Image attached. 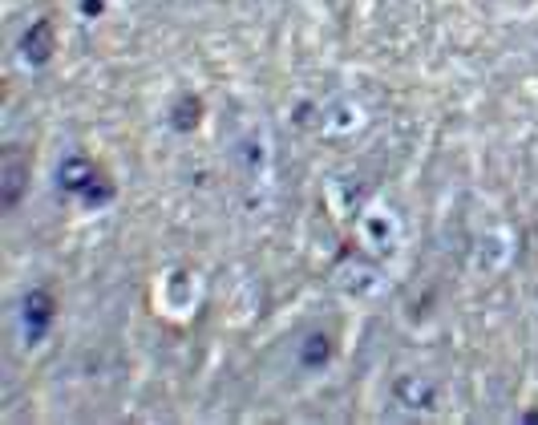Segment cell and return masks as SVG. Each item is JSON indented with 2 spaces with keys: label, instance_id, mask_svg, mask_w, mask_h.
Wrapping results in <instances>:
<instances>
[{
  "label": "cell",
  "instance_id": "52a82bcc",
  "mask_svg": "<svg viewBox=\"0 0 538 425\" xmlns=\"http://www.w3.org/2000/svg\"><path fill=\"white\" fill-rule=\"evenodd\" d=\"M364 236L372 239V247H393L397 223H389L385 215H369V219H364Z\"/></svg>",
  "mask_w": 538,
  "mask_h": 425
},
{
  "label": "cell",
  "instance_id": "6da1fadb",
  "mask_svg": "<svg viewBox=\"0 0 538 425\" xmlns=\"http://www.w3.org/2000/svg\"><path fill=\"white\" fill-rule=\"evenodd\" d=\"M61 187L85 195V203H106V198H98V167L90 159H69L61 167Z\"/></svg>",
  "mask_w": 538,
  "mask_h": 425
},
{
  "label": "cell",
  "instance_id": "8992f818",
  "mask_svg": "<svg viewBox=\"0 0 538 425\" xmlns=\"http://www.w3.org/2000/svg\"><path fill=\"white\" fill-rule=\"evenodd\" d=\"M328 357H332V341H328V333L303 336V344H300V364L303 369H324Z\"/></svg>",
  "mask_w": 538,
  "mask_h": 425
},
{
  "label": "cell",
  "instance_id": "ba28073f",
  "mask_svg": "<svg viewBox=\"0 0 538 425\" xmlns=\"http://www.w3.org/2000/svg\"><path fill=\"white\" fill-rule=\"evenodd\" d=\"M198 114H203V101L190 98V93H187V98H178L175 118H170V121H175L178 130H195V126H198Z\"/></svg>",
  "mask_w": 538,
  "mask_h": 425
},
{
  "label": "cell",
  "instance_id": "3957f363",
  "mask_svg": "<svg viewBox=\"0 0 538 425\" xmlns=\"http://www.w3.org/2000/svg\"><path fill=\"white\" fill-rule=\"evenodd\" d=\"M49 320H53V300H49L45 292H29V296H24V324H29L33 341H41V336H45Z\"/></svg>",
  "mask_w": 538,
  "mask_h": 425
},
{
  "label": "cell",
  "instance_id": "277c9868",
  "mask_svg": "<svg viewBox=\"0 0 538 425\" xmlns=\"http://www.w3.org/2000/svg\"><path fill=\"white\" fill-rule=\"evenodd\" d=\"M397 401L409 410H433V385L421 377H401L397 381Z\"/></svg>",
  "mask_w": 538,
  "mask_h": 425
},
{
  "label": "cell",
  "instance_id": "9c48e42d",
  "mask_svg": "<svg viewBox=\"0 0 538 425\" xmlns=\"http://www.w3.org/2000/svg\"><path fill=\"white\" fill-rule=\"evenodd\" d=\"M82 8H85V13H90V16H98V13H101V0H85Z\"/></svg>",
  "mask_w": 538,
  "mask_h": 425
},
{
  "label": "cell",
  "instance_id": "7a4b0ae2",
  "mask_svg": "<svg viewBox=\"0 0 538 425\" xmlns=\"http://www.w3.org/2000/svg\"><path fill=\"white\" fill-rule=\"evenodd\" d=\"M21 57L29 61V65H45V61L53 57V24L49 21L33 24V29L21 37Z\"/></svg>",
  "mask_w": 538,
  "mask_h": 425
},
{
  "label": "cell",
  "instance_id": "5b68a950",
  "mask_svg": "<svg viewBox=\"0 0 538 425\" xmlns=\"http://www.w3.org/2000/svg\"><path fill=\"white\" fill-rule=\"evenodd\" d=\"M24 179H29V162L16 159V154H8V159H5V207H8V211L21 203Z\"/></svg>",
  "mask_w": 538,
  "mask_h": 425
}]
</instances>
